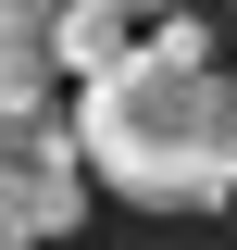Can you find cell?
Returning <instances> with one entry per match:
<instances>
[{
    "mask_svg": "<svg viewBox=\"0 0 237 250\" xmlns=\"http://www.w3.org/2000/svg\"><path fill=\"white\" fill-rule=\"evenodd\" d=\"M75 150L138 213H225L237 200V75L200 13H162L100 88H75Z\"/></svg>",
    "mask_w": 237,
    "mask_h": 250,
    "instance_id": "cell-1",
    "label": "cell"
},
{
    "mask_svg": "<svg viewBox=\"0 0 237 250\" xmlns=\"http://www.w3.org/2000/svg\"><path fill=\"white\" fill-rule=\"evenodd\" d=\"M50 0H0V100H50Z\"/></svg>",
    "mask_w": 237,
    "mask_h": 250,
    "instance_id": "cell-4",
    "label": "cell"
},
{
    "mask_svg": "<svg viewBox=\"0 0 237 250\" xmlns=\"http://www.w3.org/2000/svg\"><path fill=\"white\" fill-rule=\"evenodd\" d=\"M88 225V150L75 113L50 100H0V250H50Z\"/></svg>",
    "mask_w": 237,
    "mask_h": 250,
    "instance_id": "cell-2",
    "label": "cell"
},
{
    "mask_svg": "<svg viewBox=\"0 0 237 250\" xmlns=\"http://www.w3.org/2000/svg\"><path fill=\"white\" fill-rule=\"evenodd\" d=\"M138 38H150V25H138V13H113V0H62V13H50V62H62V75H88V88L138 50Z\"/></svg>",
    "mask_w": 237,
    "mask_h": 250,
    "instance_id": "cell-3",
    "label": "cell"
}]
</instances>
